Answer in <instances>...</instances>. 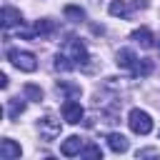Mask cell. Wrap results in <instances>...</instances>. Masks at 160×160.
Returning a JSON list of instances; mask_svg holds the SVG:
<instances>
[{
	"label": "cell",
	"mask_w": 160,
	"mask_h": 160,
	"mask_svg": "<svg viewBox=\"0 0 160 160\" xmlns=\"http://www.w3.org/2000/svg\"><path fill=\"white\" fill-rule=\"evenodd\" d=\"M128 125H130V130H132L135 135H148V132H152V118H150L145 110H140V108H132V110L128 112Z\"/></svg>",
	"instance_id": "obj_1"
},
{
	"label": "cell",
	"mask_w": 160,
	"mask_h": 160,
	"mask_svg": "<svg viewBox=\"0 0 160 160\" xmlns=\"http://www.w3.org/2000/svg\"><path fill=\"white\" fill-rule=\"evenodd\" d=\"M8 60L18 68V70H22V72H32V70H38V58L32 55V52H28V50H8Z\"/></svg>",
	"instance_id": "obj_2"
},
{
	"label": "cell",
	"mask_w": 160,
	"mask_h": 160,
	"mask_svg": "<svg viewBox=\"0 0 160 160\" xmlns=\"http://www.w3.org/2000/svg\"><path fill=\"white\" fill-rule=\"evenodd\" d=\"M138 8H145V2H142V0H112V2L108 5L110 15H115V18H128V15H132Z\"/></svg>",
	"instance_id": "obj_3"
},
{
	"label": "cell",
	"mask_w": 160,
	"mask_h": 160,
	"mask_svg": "<svg viewBox=\"0 0 160 160\" xmlns=\"http://www.w3.org/2000/svg\"><path fill=\"white\" fill-rule=\"evenodd\" d=\"M38 130H40L42 140H55L60 135V120L55 115H45V118L38 120Z\"/></svg>",
	"instance_id": "obj_4"
},
{
	"label": "cell",
	"mask_w": 160,
	"mask_h": 160,
	"mask_svg": "<svg viewBox=\"0 0 160 160\" xmlns=\"http://www.w3.org/2000/svg\"><path fill=\"white\" fill-rule=\"evenodd\" d=\"M82 115H85L82 105H80V102H75L72 98H68V100L62 102V120H65V122H70V125H78V122L82 120Z\"/></svg>",
	"instance_id": "obj_5"
},
{
	"label": "cell",
	"mask_w": 160,
	"mask_h": 160,
	"mask_svg": "<svg viewBox=\"0 0 160 160\" xmlns=\"http://www.w3.org/2000/svg\"><path fill=\"white\" fill-rule=\"evenodd\" d=\"M65 50L70 52V60L75 62V68H78V65H88L90 55H88V48H85V45H82L80 40H68Z\"/></svg>",
	"instance_id": "obj_6"
},
{
	"label": "cell",
	"mask_w": 160,
	"mask_h": 160,
	"mask_svg": "<svg viewBox=\"0 0 160 160\" xmlns=\"http://www.w3.org/2000/svg\"><path fill=\"white\" fill-rule=\"evenodd\" d=\"M80 152H82V138L70 135V138H65V140L60 142V155L72 158V155H80Z\"/></svg>",
	"instance_id": "obj_7"
},
{
	"label": "cell",
	"mask_w": 160,
	"mask_h": 160,
	"mask_svg": "<svg viewBox=\"0 0 160 160\" xmlns=\"http://www.w3.org/2000/svg\"><path fill=\"white\" fill-rule=\"evenodd\" d=\"M22 155V148L15 142V140H10V138H2L0 140V158L2 160H15V158H20Z\"/></svg>",
	"instance_id": "obj_8"
},
{
	"label": "cell",
	"mask_w": 160,
	"mask_h": 160,
	"mask_svg": "<svg viewBox=\"0 0 160 160\" xmlns=\"http://www.w3.org/2000/svg\"><path fill=\"white\" fill-rule=\"evenodd\" d=\"M15 25H22V15H20V10H15L12 5H5V8H2V28L10 30V28H15Z\"/></svg>",
	"instance_id": "obj_9"
},
{
	"label": "cell",
	"mask_w": 160,
	"mask_h": 160,
	"mask_svg": "<svg viewBox=\"0 0 160 160\" xmlns=\"http://www.w3.org/2000/svg\"><path fill=\"white\" fill-rule=\"evenodd\" d=\"M108 145H110V150L112 152H128V138L125 135H120V132H110L108 135Z\"/></svg>",
	"instance_id": "obj_10"
},
{
	"label": "cell",
	"mask_w": 160,
	"mask_h": 160,
	"mask_svg": "<svg viewBox=\"0 0 160 160\" xmlns=\"http://www.w3.org/2000/svg\"><path fill=\"white\" fill-rule=\"evenodd\" d=\"M138 45H142V48H152V32L148 30V28H138V30H132V35H130Z\"/></svg>",
	"instance_id": "obj_11"
},
{
	"label": "cell",
	"mask_w": 160,
	"mask_h": 160,
	"mask_svg": "<svg viewBox=\"0 0 160 160\" xmlns=\"http://www.w3.org/2000/svg\"><path fill=\"white\" fill-rule=\"evenodd\" d=\"M138 62V58H135V52L130 50V48H122V50H118V65L120 68H128V70H132V65Z\"/></svg>",
	"instance_id": "obj_12"
},
{
	"label": "cell",
	"mask_w": 160,
	"mask_h": 160,
	"mask_svg": "<svg viewBox=\"0 0 160 160\" xmlns=\"http://www.w3.org/2000/svg\"><path fill=\"white\" fill-rule=\"evenodd\" d=\"M35 35H40V38H48V35H52L55 32V22L50 20V18H42V20H38L35 22V30H32Z\"/></svg>",
	"instance_id": "obj_13"
},
{
	"label": "cell",
	"mask_w": 160,
	"mask_h": 160,
	"mask_svg": "<svg viewBox=\"0 0 160 160\" xmlns=\"http://www.w3.org/2000/svg\"><path fill=\"white\" fill-rule=\"evenodd\" d=\"M152 68H155V62L148 60V58H142V60H138V62L132 65V75H135V78H145V75L152 72Z\"/></svg>",
	"instance_id": "obj_14"
},
{
	"label": "cell",
	"mask_w": 160,
	"mask_h": 160,
	"mask_svg": "<svg viewBox=\"0 0 160 160\" xmlns=\"http://www.w3.org/2000/svg\"><path fill=\"white\" fill-rule=\"evenodd\" d=\"M22 95H25L28 100H32V102H40V100H42L40 85H32V82H25V85H22Z\"/></svg>",
	"instance_id": "obj_15"
},
{
	"label": "cell",
	"mask_w": 160,
	"mask_h": 160,
	"mask_svg": "<svg viewBox=\"0 0 160 160\" xmlns=\"http://www.w3.org/2000/svg\"><path fill=\"white\" fill-rule=\"evenodd\" d=\"M72 68H75V62H72L68 55H62V52H58V55H55V70L68 72V70H72Z\"/></svg>",
	"instance_id": "obj_16"
},
{
	"label": "cell",
	"mask_w": 160,
	"mask_h": 160,
	"mask_svg": "<svg viewBox=\"0 0 160 160\" xmlns=\"http://www.w3.org/2000/svg\"><path fill=\"white\" fill-rule=\"evenodd\" d=\"M22 112H25V102H22L20 98H15V100H10V102H8V118H12V120H15V118H18V115H22Z\"/></svg>",
	"instance_id": "obj_17"
},
{
	"label": "cell",
	"mask_w": 160,
	"mask_h": 160,
	"mask_svg": "<svg viewBox=\"0 0 160 160\" xmlns=\"http://www.w3.org/2000/svg\"><path fill=\"white\" fill-rule=\"evenodd\" d=\"M65 18H70V20H75V22H80V20H85V10L82 8H78V5H65Z\"/></svg>",
	"instance_id": "obj_18"
},
{
	"label": "cell",
	"mask_w": 160,
	"mask_h": 160,
	"mask_svg": "<svg viewBox=\"0 0 160 160\" xmlns=\"http://www.w3.org/2000/svg\"><path fill=\"white\" fill-rule=\"evenodd\" d=\"M58 90H62L68 98L80 95V85H72V82H68V80H58Z\"/></svg>",
	"instance_id": "obj_19"
},
{
	"label": "cell",
	"mask_w": 160,
	"mask_h": 160,
	"mask_svg": "<svg viewBox=\"0 0 160 160\" xmlns=\"http://www.w3.org/2000/svg\"><path fill=\"white\" fill-rule=\"evenodd\" d=\"M82 155L85 158H102V150H100V145H88L82 150Z\"/></svg>",
	"instance_id": "obj_20"
},
{
	"label": "cell",
	"mask_w": 160,
	"mask_h": 160,
	"mask_svg": "<svg viewBox=\"0 0 160 160\" xmlns=\"http://www.w3.org/2000/svg\"><path fill=\"white\" fill-rule=\"evenodd\" d=\"M158 52H160V45H158Z\"/></svg>",
	"instance_id": "obj_21"
}]
</instances>
